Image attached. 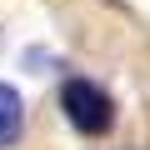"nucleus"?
Masks as SVG:
<instances>
[{
	"label": "nucleus",
	"mask_w": 150,
	"mask_h": 150,
	"mask_svg": "<svg viewBox=\"0 0 150 150\" xmlns=\"http://www.w3.org/2000/svg\"><path fill=\"white\" fill-rule=\"evenodd\" d=\"M20 130H25V100H20V90H15V85L0 80V150L15 145V140H20Z\"/></svg>",
	"instance_id": "2"
},
{
	"label": "nucleus",
	"mask_w": 150,
	"mask_h": 150,
	"mask_svg": "<svg viewBox=\"0 0 150 150\" xmlns=\"http://www.w3.org/2000/svg\"><path fill=\"white\" fill-rule=\"evenodd\" d=\"M60 110H65V120L80 130V135H105L115 125V100L95 80H80V75L60 85Z\"/></svg>",
	"instance_id": "1"
}]
</instances>
